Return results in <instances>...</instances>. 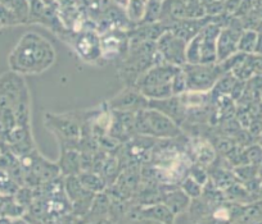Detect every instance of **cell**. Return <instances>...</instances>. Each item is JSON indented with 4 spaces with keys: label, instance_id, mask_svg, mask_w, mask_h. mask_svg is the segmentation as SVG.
<instances>
[{
    "label": "cell",
    "instance_id": "15",
    "mask_svg": "<svg viewBox=\"0 0 262 224\" xmlns=\"http://www.w3.org/2000/svg\"><path fill=\"white\" fill-rule=\"evenodd\" d=\"M110 206H111V197L107 192L97 193L93 200L92 206H90L89 211L86 215L82 219H80V223L77 224H89L93 221H97L99 219L107 218L110 215Z\"/></svg>",
    "mask_w": 262,
    "mask_h": 224
},
{
    "label": "cell",
    "instance_id": "16",
    "mask_svg": "<svg viewBox=\"0 0 262 224\" xmlns=\"http://www.w3.org/2000/svg\"><path fill=\"white\" fill-rule=\"evenodd\" d=\"M194 162L202 167L208 168L216 160V150L211 142L203 138H196L191 142Z\"/></svg>",
    "mask_w": 262,
    "mask_h": 224
},
{
    "label": "cell",
    "instance_id": "11",
    "mask_svg": "<svg viewBox=\"0 0 262 224\" xmlns=\"http://www.w3.org/2000/svg\"><path fill=\"white\" fill-rule=\"evenodd\" d=\"M100 44H102V55L105 59H115L121 57L122 53L130 49V39L126 32L120 30H112L107 34L100 35Z\"/></svg>",
    "mask_w": 262,
    "mask_h": 224
},
{
    "label": "cell",
    "instance_id": "12",
    "mask_svg": "<svg viewBox=\"0 0 262 224\" xmlns=\"http://www.w3.org/2000/svg\"><path fill=\"white\" fill-rule=\"evenodd\" d=\"M149 108L167 115L180 127L186 119V109L179 96H171L163 100H150Z\"/></svg>",
    "mask_w": 262,
    "mask_h": 224
},
{
    "label": "cell",
    "instance_id": "13",
    "mask_svg": "<svg viewBox=\"0 0 262 224\" xmlns=\"http://www.w3.org/2000/svg\"><path fill=\"white\" fill-rule=\"evenodd\" d=\"M60 175L64 177L69 176H79L82 172L81 169V153L74 147L60 148V158L58 162Z\"/></svg>",
    "mask_w": 262,
    "mask_h": 224
},
{
    "label": "cell",
    "instance_id": "20",
    "mask_svg": "<svg viewBox=\"0 0 262 224\" xmlns=\"http://www.w3.org/2000/svg\"><path fill=\"white\" fill-rule=\"evenodd\" d=\"M233 172L235 175L236 180L241 183H246L248 181L253 180V178L258 177L259 176V167L252 164L241 165V167L233 168Z\"/></svg>",
    "mask_w": 262,
    "mask_h": 224
},
{
    "label": "cell",
    "instance_id": "5",
    "mask_svg": "<svg viewBox=\"0 0 262 224\" xmlns=\"http://www.w3.org/2000/svg\"><path fill=\"white\" fill-rule=\"evenodd\" d=\"M180 68L181 67H175V65L167 64V63H160V64L153 65L138 79L134 87H137L139 91H144L148 89L170 86Z\"/></svg>",
    "mask_w": 262,
    "mask_h": 224
},
{
    "label": "cell",
    "instance_id": "8",
    "mask_svg": "<svg viewBox=\"0 0 262 224\" xmlns=\"http://www.w3.org/2000/svg\"><path fill=\"white\" fill-rule=\"evenodd\" d=\"M45 125H47L48 130L54 132L57 137L60 138L62 143L76 141L81 133V127H80L79 122H76L74 118H70V115L67 114L47 113Z\"/></svg>",
    "mask_w": 262,
    "mask_h": 224
},
{
    "label": "cell",
    "instance_id": "7",
    "mask_svg": "<svg viewBox=\"0 0 262 224\" xmlns=\"http://www.w3.org/2000/svg\"><path fill=\"white\" fill-rule=\"evenodd\" d=\"M108 107L111 110L116 112L134 113L148 109L149 108V100L134 86H126L125 90L116 95L112 100H110Z\"/></svg>",
    "mask_w": 262,
    "mask_h": 224
},
{
    "label": "cell",
    "instance_id": "14",
    "mask_svg": "<svg viewBox=\"0 0 262 224\" xmlns=\"http://www.w3.org/2000/svg\"><path fill=\"white\" fill-rule=\"evenodd\" d=\"M190 203L191 198L188 197L179 186H170L163 193L162 204H165L175 215L186 213Z\"/></svg>",
    "mask_w": 262,
    "mask_h": 224
},
{
    "label": "cell",
    "instance_id": "3",
    "mask_svg": "<svg viewBox=\"0 0 262 224\" xmlns=\"http://www.w3.org/2000/svg\"><path fill=\"white\" fill-rule=\"evenodd\" d=\"M183 68L186 77L188 91L210 92L219 80L225 74L220 63L213 64H185Z\"/></svg>",
    "mask_w": 262,
    "mask_h": 224
},
{
    "label": "cell",
    "instance_id": "23",
    "mask_svg": "<svg viewBox=\"0 0 262 224\" xmlns=\"http://www.w3.org/2000/svg\"><path fill=\"white\" fill-rule=\"evenodd\" d=\"M172 92L173 96H179V95L184 94V92L188 91V85H186V77L185 73H184L183 68H180L178 73L175 74L172 80Z\"/></svg>",
    "mask_w": 262,
    "mask_h": 224
},
{
    "label": "cell",
    "instance_id": "25",
    "mask_svg": "<svg viewBox=\"0 0 262 224\" xmlns=\"http://www.w3.org/2000/svg\"><path fill=\"white\" fill-rule=\"evenodd\" d=\"M254 55H261L262 57V32H258V36H257L256 46H254Z\"/></svg>",
    "mask_w": 262,
    "mask_h": 224
},
{
    "label": "cell",
    "instance_id": "18",
    "mask_svg": "<svg viewBox=\"0 0 262 224\" xmlns=\"http://www.w3.org/2000/svg\"><path fill=\"white\" fill-rule=\"evenodd\" d=\"M77 178H79L81 185L84 186L88 191L95 193V195L100 192H104L108 187L107 182H105V180L102 176L98 175V173L95 172H90V170H88V172H81L77 176Z\"/></svg>",
    "mask_w": 262,
    "mask_h": 224
},
{
    "label": "cell",
    "instance_id": "10",
    "mask_svg": "<svg viewBox=\"0 0 262 224\" xmlns=\"http://www.w3.org/2000/svg\"><path fill=\"white\" fill-rule=\"evenodd\" d=\"M244 206L246 205L225 200L217 205H213L210 213L196 224H235L243 213Z\"/></svg>",
    "mask_w": 262,
    "mask_h": 224
},
{
    "label": "cell",
    "instance_id": "19",
    "mask_svg": "<svg viewBox=\"0 0 262 224\" xmlns=\"http://www.w3.org/2000/svg\"><path fill=\"white\" fill-rule=\"evenodd\" d=\"M257 36H258V31L252 29H244L241 35L238 44V52L243 53V54H253L254 46H256Z\"/></svg>",
    "mask_w": 262,
    "mask_h": 224
},
{
    "label": "cell",
    "instance_id": "24",
    "mask_svg": "<svg viewBox=\"0 0 262 224\" xmlns=\"http://www.w3.org/2000/svg\"><path fill=\"white\" fill-rule=\"evenodd\" d=\"M122 224H163V223H158V221L149 220V219H131V220L123 221Z\"/></svg>",
    "mask_w": 262,
    "mask_h": 224
},
{
    "label": "cell",
    "instance_id": "9",
    "mask_svg": "<svg viewBox=\"0 0 262 224\" xmlns=\"http://www.w3.org/2000/svg\"><path fill=\"white\" fill-rule=\"evenodd\" d=\"M74 49L85 63H97L103 58L100 35L95 31H81L74 40Z\"/></svg>",
    "mask_w": 262,
    "mask_h": 224
},
{
    "label": "cell",
    "instance_id": "1",
    "mask_svg": "<svg viewBox=\"0 0 262 224\" xmlns=\"http://www.w3.org/2000/svg\"><path fill=\"white\" fill-rule=\"evenodd\" d=\"M57 54L52 42L37 32H26L8 57L9 68L13 73L41 74L55 63Z\"/></svg>",
    "mask_w": 262,
    "mask_h": 224
},
{
    "label": "cell",
    "instance_id": "4",
    "mask_svg": "<svg viewBox=\"0 0 262 224\" xmlns=\"http://www.w3.org/2000/svg\"><path fill=\"white\" fill-rule=\"evenodd\" d=\"M186 44L188 42L170 31L163 32L156 41L157 52L162 58V62L175 67H184L186 64Z\"/></svg>",
    "mask_w": 262,
    "mask_h": 224
},
{
    "label": "cell",
    "instance_id": "21",
    "mask_svg": "<svg viewBox=\"0 0 262 224\" xmlns=\"http://www.w3.org/2000/svg\"><path fill=\"white\" fill-rule=\"evenodd\" d=\"M179 187H180L181 190L184 191V193H185L188 197H190L191 200H194V198H200L201 196H202L203 186L200 185L198 182H195V181L191 177H189V176H186V177L181 181Z\"/></svg>",
    "mask_w": 262,
    "mask_h": 224
},
{
    "label": "cell",
    "instance_id": "22",
    "mask_svg": "<svg viewBox=\"0 0 262 224\" xmlns=\"http://www.w3.org/2000/svg\"><path fill=\"white\" fill-rule=\"evenodd\" d=\"M188 176L189 177L193 178L195 182H198L200 185H202V186H205L206 183L208 182V180H210L207 168L202 167V165H200V164H195V163H193V164L190 165Z\"/></svg>",
    "mask_w": 262,
    "mask_h": 224
},
{
    "label": "cell",
    "instance_id": "26",
    "mask_svg": "<svg viewBox=\"0 0 262 224\" xmlns=\"http://www.w3.org/2000/svg\"><path fill=\"white\" fill-rule=\"evenodd\" d=\"M89 224H117V223H116V221H113L110 216H107V218L99 219V220L93 221V223H89Z\"/></svg>",
    "mask_w": 262,
    "mask_h": 224
},
{
    "label": "cell",
    "instance_id": "2",
    "mask_svg": "<svg viewBox=\"0 0 262 224\" xmlns=\"http://www.w3.org/2000/svg\"><path fill=\"white\" fill-rule=\"evenodd\" d=\"M134 128L135 133L143 137L176 138L183 133L181 128L171 118L152 108L135 114Z\"/></svg>",
    "mask_w": 262,
    "mask_h": 224
},
{
    "label": "cell",
    "instance_id": "6",
    "mask_svg": "<svg viewBox=\"0 0 262 224\" xmlns=\"http://www.w3.org/2000/svg\"><path fill=\"white\" fill-rule=\"evenodd\" d=\"M243 23L238 19H229L228 23L221 29L217 37V63L224 62L231 55L238 53V44L243 32Z\"/></svg>",
    "mask_w": 262,
    "mask_h": 224
},
{
    "label": "cell",
    "instance_id": "17",
    "mask_svg": "<svg viewBox=\"0 0 262 224\" xmlns=\"http://www.w3.org/2000/svg\"><path fill=\"white\" fill-rule=\"evenodd\" d=\"M224 196H225L226 201L241 204V205H248V204L256 201L253 198V196L247 191V188L244 187L243 183L241 182H235L234 185H231L230 187L226 188V190L224 191Z\"/></svg>",
    "mask_w": 262,
    "mask_h": 224
}]
</instances>
